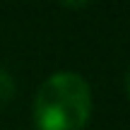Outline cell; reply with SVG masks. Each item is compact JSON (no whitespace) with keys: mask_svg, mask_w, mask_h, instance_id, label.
<instances>
[{"mask_svg":"<svg viewBox=\"0 0 130 130\" xmlns=\"http://www.w3.org/2000/svg\"><path fill=\"white\" fill-rule=\"evenodd\" d=\"M92 113V87L75 70H58L46 77L34 96L39 130H82Z\"/></svg>","mask_w":130,"mask_h":130,"instance_id":"cell-1","label":"cell"},{"mask_svg":"<svg viewBox=\"0 0 130 130\" xmlns=\"http://www.w3.org/2000/svg\"><path fill=\"white\" fill-rule=\"evenodd\" d=\"M14 96V79L7 70L0 68V104H7Z\"/></svg>","mask_w":130,"mask_h":130,"instance_id":"cell-2","label":"cell"},{"mask_svg":"<svg viewBox=\"0 0 130 130\" xmlns=\"http://www.w3.org/2000/svg\"><path fill=\"white\" fill-rule=\"evenodd\" d=\"M128 92H130V72H128Z\"/></svg>","mask_w":130,"mask_h":130,"instance_id":"cell-3","label":"cell"}]
</instances>
